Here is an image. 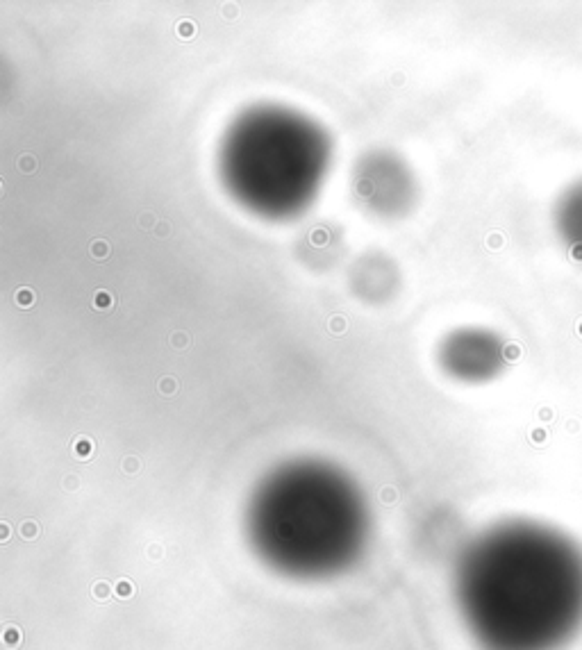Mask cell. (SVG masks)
Instances as JSON below:
<instances>
[{"label":"cell","instance_id":"obj_4","mask_svg":"<svg viewBox=\"0 0 582 650\" xmlns=\"http://www.w3.org/2000/svg\"><path fill=\"white\" fill-rule=\"evenodd\" d=\"M439 364L459 382H489L507 366V343L491 330L459 328L441 341Z\"/></svg>","mask_w":582,"mask_h":650},{"label":"cell","instance_id":"obj_5","mask_svg":"<svg viewBox=\"0 0 582 650\" xmlns=\"http://www.w3.org/2000/svg\"><path fill=\"white\" fill-rule=\"evenodd\" d=\"M355 194L380 216H398L414 198L412 173L396 155L371 152L355 171Z\"/></svg>","mask_w":582,"mask_h":650},{"label":"cell","instance_id":"obj_6","mask_svg":"<svg viewBox=\"0 0 582 650\" xmlns=\"http://www.w3.org/2000/svg\"><path fill=\"white\" fill-rule=\"evenodd\" d=\"M553 225L568 255L582 261V177L573 180L557 196L553 207Z\"/></svg>","mask_w":582,"mask_h":650},{"label":"cell","instance_id":"obj_7","mask_svg":"<svg viewBox=\"0 0 582 650\" xmlns=\"http://www.w3.org/2000/svg\"><path fill=\"white\" fill-rule=\"evenodd\" d=\"M353 287L366 300H384L387 291L396 287L393 264H387L384 257H364L353 275Z\"/></svg>","mask_w":582,"mask_h":650},{"label":"cell","instance_id":"obj_1","mask_svg":"<svg viewBox=\"0 0 582 650\" xmlns=\"http://www.w3.org/2000/svg\"><path fill=\"white\" fill-rule=\"evenodd\" d=\"M455 600L482 650H559L582 630V546L539 521L496 523L464 546Z\"/></svg>","mask_w":582,"mask_h":650},{"label":"cell","instance_id":"obj_3","mask_svg":"<svg viewBox=\"0 0 582 650\" xmlns=\"http://www.w3.org/2000/svg\"><path fill=\"white\" fill-rule=\"evenodd\" d=\"M327 168V132L278 105L246 110L230 125L218 150L225 189L266 219H291L312 205Z\"/></svg>","mask_w":582,"mask_h":650},{"label":"cell","instance_id":"obj_2","mask_svg":"<svg viewBox=\"0 0 582 650\" xmlns=\"http://www.w3.org/2000/svg\"><path fill=\"white\" fill-rule=\"evenodd\" d=\"M371 534L364 491L344 469L294 459L260 480L246 507V536L262 564L294 580H325L362 557Z\"/></svg>","mask_w":582,"mask_h":650}]
</instances>
